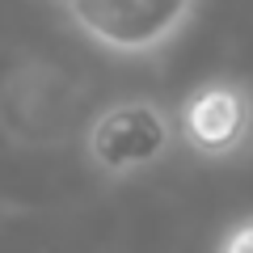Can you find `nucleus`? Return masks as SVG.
<instances>
[{
    "label": "nucleus",
    "mask_w": 253,
    "mask_h": 253,
    "mask_svg": "<svg viewBox=\"0 0 253 253\" xmlns=\"http://www.w3.org/2000/svg\"><path fill=\"white\" fill-rule=\"evenodd\" d=\"M181 144L203 161H232L253 148V89L236 76L194 84L177 106Z\"/></svg>",
    "instance_id": "7ed1b4c3"
},
{
    "label": "nucleus",
    "mask_w": 253,
    "mask_h": 253,
    "mask_svg": "<svg viewBox=\"0 0 253 253\" xmlns=\"http://www.w3.org/2000/svg\"><path fill=\"white\" fill-rule=\"evenodd\" d=\"M215 253H253V215L236 219V224L228 228L224 236H219Z\"/></svg>",
    "instance_id": "20e7f679"
},
{
    "label": "nucleus",
    "mask_w": 253,
    "mask_h": 253,
    "mask_svg": "<svg viewBox=\"0 0 253 253\" xmlns=\"http://www.w3.org/2000/svg\"><path fill=\"white\" fill-rule=\"evenodd\" d=\"M181 144L177 110L161 106L152 97H123L93 114L84 131V156L106 177H135L169 161Z\"/></svg>",
    "instance_id": "f257e3e1"
},
{
    "label": "nucleus",
    "mask_w": 253,
    "mask_h": 253,
    "mask_svg": "<svg viewBox=\"0 0 253 253\" xmlns=\"http://www.w3.org/2000/svg\"><path fill=\"white\" fill-rule=\"evenodd\" d=\"M199 0H63V13L93 46L123 59L156 55L190 26Z\"/></svg>",
    "instance_id": "f03ea898"
}]
</instances>
